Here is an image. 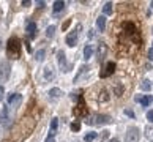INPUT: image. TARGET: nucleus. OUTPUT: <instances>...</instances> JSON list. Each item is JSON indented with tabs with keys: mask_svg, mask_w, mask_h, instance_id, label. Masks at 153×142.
I'll list each match as a JSON object with an SVG mask.
<instances>
[{
	"mask_svg": "<svg viewBox=\"0 0 153 142\" xmlns=\"http://www.w3.org/2000/svg\"><path fill=\"white\" fill-rule=\"evenodd\" d=\"M70 22H71V21H66V22H65V24H63V25H62V28H63V30H65V28H68V25H70Z\"/></svg>",
	"mask_w": 153,
	"mask_h": 142,
	"instance_id": "nucleus-36",
	"label": "nucleus"
},
{
	"mask_svg": "<svg viewBox=\"0 0 153 142\" xmlns=\"http://www.w3.org/2000/svg\"><path fill=\"white\" fill-rule=\"evenodd\" d=\"M87 36H88V38H93V36H95V33H93V30H88V33H87Z\"/></svg>",
	"mask_w": 153,
	"mask_h": 142,
	"instance_id": "nucleus-35",
	"label": "nucleus"
},
{
	"mask_svg": "<svg viewBox=\"0 0 153 142\" xmlns=\"http://www.w3.org/2000/svg\"><path fill=\"white\" fill-rule=\"evenodd\" d=\"M30 5V0H24V2H22V7H29Z\"/></svg>",
	"mask_w": 153,
	"mask_h": 142,
	"instance_id": "nucleus-34",
	"label": "nucleus"
},
{
	"mask_svg": "<svg viewBox=\"0 0 153 142\" xmlns=\"http://www.w3.org/2000/svg\"><path fill=\"white\" fill-rule=\"evenodd\" d=\"M62 96V90L60 88H51L49 90V100L51 101H57Z\"/></svg>",
	"mask_w": 153,
	"mask_h": 142,
	"instance_id": "nucleus-14",
	"label": "nucleus"
},
{
	"mask_svg": "<svg viewBox=\"0 0 153 142\" xmlns=\"http://www.w3.org/2000/svg\"><path fill=\"white\" fill-rule=\"evenodd\" d=\"M109 142H120V141H118V139H111Z\"/></svg>",
	"mask_w": 153,
	"mask_h": 142,
	"instance_id": "nucleus-38",
	"label": "nucleus"
},
{
	"mask_svg": "<svg viewBox=\"0 0 153 142\" xmlns=\"http://www.w3.org/2000/svg\"><path fill=\"white\" fill-rule=\"evenodd\" d=\"M71 129H73V131H79V129H81V123H79V122L71 123Z\"/></svg>",
	"mask_w": 153,
	"mask_h": 142,
	"instance_id": "nucleus-27",
	"label": "nucleus"
},
{
	"mask_svg": "<svg viewBox=\"0 0 153 142\" xmlns=\"http://www.w3.org/2000/svg\"><path fill=\"white\" fill-rule=\"evenodd\" d=\"M77 101H79V104L74 107V115H76V117H82V115H85V114H87L85 103H84L82 95H79V96H77Z\"/></svg>",
	"mask_w": 153,
	"mask_h": 142,
	"instance_id": "nucleus-7",
	"label": "nucleus"
},
{
	"mask_svg": "<svg viewBox=\"0 0 153 142\" xmlns=\"http://www.w3.org/2000/svg\"><path fill=\"white\" fill-rule=\"evenodd\" d=\"M87 71H88V68H87L85 65H84V66H81V70H79V73L76 74V77H74V82H76V81H79V79H81V76L84 74V73H87Z\"/></svg>",
	"mask_w": 153,
	"mask_h": 142,
	"instance_id": "nucleus-24",
	"label": "nucleus"
},
{
	"mask_svg": "<svg viewBox=\"0 0 153 142\" xmlns=\"http://www.w3.org/2000/svg\"><path fill=\"white\" fill-rule=\"evenodd\" d=\"M147 118H149V122H152V123H153V109L147 112Z\"/></svg>",
	"mask_w": 153,
	"mask_h": 142,
	"instance_id": "nucleus-29",
	"label": "nucleus"
},
{
	"mask_svg": "<svg viewBox=\"0 0 153 142\" xmlns=\"http://www.w3.org/2000/svg\"><path fill=\"white\" fill-rule=\"evenodd\" d=\"M11 120V111L10 106H5L2 111H0V125H7Z\"/></svg>",
	"mask_w": 153,
	"mask_h": 142,
	"instance_id": "nucleus-9",
	"label": "nucleus"
},
{
	"mask_svg": "<svg viewBox=\"0 0 153 142\" xmlns=\"http://www.w3.org/2000/svg\"><path fill=\"white\" fill-rule=\"evenodd\" d=\"M79 30H81V24H79L73 32H70V33L66 35V44H68L70 48H74V46H76L77 38H79Z\"/></svg>",
	"mask_w": 153,
	"mask_h": 142,
	"instance_id": "nucleus-5",
	"label": "nucleus"
},
{
	"mask_svg": "<svg viewBox=\"0 0 153 142\" xmlns=\"http://www.w3.org/2000/svg\"><path fill=\"white\" fill-rule=\"evenodd\" d=\"M57 60H59V66H60V70L63 71V73H68L71 70V65L66 62V55L63 51H59L57 52Z\"/></svg>",
	"mask_w": 153,
	"mask_h": 142,
	"instance_id": "nucleus-6",
	"label": "nucleus"
},
{
	"mask_svg": "<svg viewBox=\"0 0 153 142\" xmlns=\"http://www.w3.org/2000/svg\"><path fill=\"white\" fill-rule=\"evenodd\" d=\"M35 30H36V24H35V22H27V28H25V32L27 33H29V36L30 38H33V36H35Z\"/></svg>",
	"mask_w": 153,
	"mask_h": 142,
	"instance_id": "nucleus-15",
	"label": "nucleus"
},
{
	"mask_svg": "<svg viewBox=\"0 0 153 142\" xmlns=\"http://www.w3.org/2000/svg\"><path fill=\"white\" fill-rule=\"evenodd\" d=\"M43 74H44V79H46V81H52V79L55 77V71L51 65H46L43 68Z\"/></svg>",
	"mask_w": 153,
	"mask_h": 142,
	"instance_id": "nucleus-11",
	"label": "nucleus"
},
{
	"mask_svg": "<svg viewBox=\"0 0 153 142\" xmlns=\"http://www.w3.org/2000/svg\"><path fill=\"white\" fill-rule=\"evenodd\" d=\"M44 55H46V51H44V49H39L38 52L35 54L36 62H43V60H44Z\"/></svg>",
	"mask_w": 153,
	"mask_h": 142,
	"instance_id": "nucleus-21",
	"label": "nucleus"
},
{
	"mask_svg": "<svg viewBox=\"0 0 153 142\" xmlns=\"http://www.w3.org/2000/svg\"><path fill=\"white\" fill-rule=\"evenodd\" d=\"M149 59H150V60H153V48L149 51Z\"/></svg>",
	"mask_w": 153,
	"mask_h": 142,
	"instance_id": "nucleus-33",
	"label": "nucleus"
},
{
	"mask_svg": "<svg viewBox=\"0 0 153 142\" xmlns=\"http://www.w3.org/2000/svg\"><path fill=\"white\" fill-rule=\"evenodd\" d=\"M107 138H109V131H107V129H104L103 134H101V141H106Z\"/></svg>",
	"mask_w": 153,
	"mask_h": 142,
	"instance_id": "nucleus-28",
	"label": "nucleus"
},
{
	"mask_svg": "<svg viewBox=\"0 0 153 142\" xmlns=\"http://www.w3.org/2000/svg\"><path fill=\"white\" fill-rule=\"evenodd\" d=\"M125 114H126V115H129V117H134V114H133V111H125Z\"/></svg>",
	"mask_w": 153,
	"mask_h": 142,
	"instance_id": "nucleus-32",
	"label": "nucleus"
},
{
	"mask_svg": "<svg viewBox=\"0 0 153 142\" xmlns=\"http://www.w3.org/2000/svg\"><path fill=\"white\" fill-rule=\"evenodd\" d=\"M106 52H107V46H106L104 43H100L98 51H96V57H98V60H100V62H103V60H104Z\"/></svg>",
	"mask_w": 153,
	"mask_h": 142,
	"instance_id": "nucleus-12",
	"label": "nucleus"
},
{
	"mask_svg": "<svg viewBox=\"0 0 153 142\" xmlns=\"http://www.w3.org/2000/svg\"><path fill=\"white\" fill-rule=\"evenodd\" d=\"M140 88H142V90H145V92H149V90L152 88V82L149 81V79H144V81H142V84H140Z\"/></svg>",
	"mask_w": 153,
	"mask_h": 142,
	"instance_id": "nucleus-20",
	"label": "nucleus"
},
{
	"mask_svg": "<svg viewBox=\"0 0 153 142\" xmlns=\"http://www.w3.org/2000/svg\"><path fill=\"white\" fill-rule=\"evenodd\" d=\"M96 27H98L101 32H104V28H106V16H100V18L96 19Z\"/></svg>",
	"mask_w": 153,
	"mask_h": 142,
	"instance_id": "nucleus-16",
	"label": "nucleus"
},
{
	"mask_svg": "<svg viewBox=\"0 0 153 142\" xmlns=\"http://www.w3.org/2000/svg\"><path fill=\"white\" fill-rule=\"evenodd\" d=\"M111 117L104 115V114H92V115H87L85 123L90 125V126H101V125H107L111 123Z\"/></svg>",
	"mask_w": 153,
	"mask_h": 142,
	"instance_id": "nucleus-2",
	"label": "nucleus"
},
{
	"mask_svg": "<svg viewBox=\"0 0 153 142\" xmlns=\"http://www.w3.org/2000/svg\"><path fill=\"white\" fill-rule=\"evenodd\" d=\"M152 8H153V2H152Z\"/></svg>",
	"mask_w": 153,
	"mask_h": 142,
	"instance_id": "nucleus-39",
	"label": "nucleus"
},
{
	"mask_svg": "<svg viewBox=\"0 0 153 142\" xmlns=\"http://www.w3.org/2000/svg\"><path fill=\"white\" fill-rule=\"evenodd\" d=\"M139 139H140V131L136 126H131L125 134V141L126 142H139Z\"/></svg>",
	"mask_w": 153,
	"mask_h": 142,
	"instance_id": "nucleus-4",
	"label": "nucleus"
},
{
	"mask_svg": "<svg viewBox=\"0 0 153 142\" xmlns=\"http://www.w3.org/2000/svg\"><path fill=\"white\" fill-rule=\"evenodd\" d=\"M54 33H55V27H54V25L48 27V30H46V36H48V38H52V36H54Z\"/></svg>",
	"mask_w": 153,
	"mask_h": 142,
	"instance_id": "nucleus-25",
	"label": "nucleus"
},
{
	"mask_svg": "<svg viewBox=\"0 0 153 142\" xmlns=\"http://www.w3.org/2000/svg\"><path fill=\"white\" fill-rule=\"evenodd\" d=\"M3 95H5V88L2 87V85H0V101L3 100Z\"/></svg>",
	"mask_w": 153,
	"mask_h": 142,
	"instance_id": "nucleus-30",
	"label": "nucleus"
},
{
	"mask_svg": "<svg viewBox=\"0 0 153 142\" xmlns=\"http://www.w3.org/2000/svg\"><path fill=\"white\" fill-rule=\"evenodd\" d=\"M46 142H55V139H54V138H51V136H49V138L46 139Z\"/></svg>",
	"mask_w": 153,
	"mask_h": 142,
	"instance_id": "nucleus-37",
	"label": "nucleus"
},
{
	"mask_svg": "<svg viewBox=\"0 0 153 142\" xmlns=\"http://www.w3.org/2000/svg\"><path fill=\"white\" fill-rule=\"evenodd\" d=\"M92 54H93V46L92 44H87V46L84 48V59L88 60L90 57H92Z\"/></svg>",
	"mask_w": 153,
	"mask_h": 142,
	"instance_id": "nucleus-17",
	"label": "nucleus"
},
{
	"mask_svg": "<svg viewBox=\"0 0 153 142\" xmlns=\"http://www.w3.org/2000/svg\"><path fill=\"white\" fill-rule=\"evenodd\" d=\"M10 73H11V66L8 60H2L0 62V82H7L10 79Z\"/></svg>",
	"mask_w": 153,
	"mask_h": 142,
	"instance_id": "nucleus-3",
	"label": "nucleus"
},
{
	"mask_svg": "<svg viewBox=\"0 0 153 142\" xmlns=\"http://www.w3.org/2000/svg\"><path fill=\"white\" fill-rule=\"evenodd\" d=\"M95 139H96V133H93V131H90V133H87L85 136H84V141L85 142H92Z\"/></svg>",
	"mask_w": 153,
	"mask_h": 142,
	"instance_id": "nucleus-22",
	"label": "nucleus"
},
{
	"mask_svg": "<svg viewBox=\"0 0 153 142\" xmlns=\"http://www.w3.org/2000/svg\"><path fill=\"white\" fill-rule=\"evenodd\" d=\"M114 71H115V63H114V62H109V63L106 65L104 70L100 73V77H103V79L104 77H109L111 74H114Z\"/></svg>",
	"mask_w": 153,
	"mask_h": 142,
	"instance_id": "nucleus-10",
	"label": "nucleus"
},
{
	"mask_svg": "<svg viewBox=\"0 0 153 142\" xmlns=\"http://www.w3.org/2000/svg\"><path fill=\"white\" fill-rule=\"evenodd\" d=\"M21 103H22V95L21 93H11V95H8V106L19 107Z\"/></svg>",
	"mask_w": 153,
	"mask_h": 142,
	"instance_id": "nucleus-8",
	"label": "nucleus"
},
{
	"mask_svg": "<svg viewBox=\"0 0 153 142\" xmlns=\"http://www.w3.org/2000/svg\"><path fill=\"white\" fill-rule=\"evenodd\" d=\"M7 54H8V57H11V59H19L21 57V41H19V38L11 36L8 39Z\"/></svg>",
	"mask_w": 153,
	"mask_h": 142,
	"instance_id": "nucleus-1",
	"label": "nucleus"
},
{
	"mask_svg": "<svg viewBox=\"0 0 153 142\" xmlns=\"http://www.w3.org/2000/svg\"><path fill=\"white\" fill-rule=\"evenodd\" d=\"M103 11H104V14H112V3L111 2H107V3H104V7H103Z\"/></svg>",
	"mask_w": 153,
	"mask_h": 142,
	"instance_id": "nucleus-23",
	"label": "nucleus"
},
{
	"mask_svg": "<svg viewBox=\"0 0 153 142\" xmlns=\"http://www.w3.org/2000/svg\"><path fill=\"white\" fill-rule=\"evenodd\" d=\"M145 134H147V138H149L150 141H153V126H147L145 128Z\"/></svg>",
	"mask_w": 153,
	"mask_h": 142,
	"instance_id": "nucleus-26",
	"label": "nucleus"
},
{
	"mask_svg": "<svg viewBox=\"0 0 153 142\" xmlns=\"http://www.w3.org/2000/svg\"><path fill=\"white\" fill-rule=\"evenodd\" d=\"M54 13H59V11H62L65 8V2L63 0H57V2H54Z\"/></svg>",
	"mask_w": 153,
	"mask_h": 142,
	"instance_id": "nucleus-18",
	"label": "nucleus"
},
{
	"mask_svg": "<svg viewBox=\"0 0 153 142\" xmlns=\"http://www.w3.org/2000/svg\"><path fill=\"white\" fill-rule=\"evenodd\" d=\"M57 128H59V118L54 117L52 120H51V128H49V136L51 138H54V134L57 133Z\"/></svg>",
	"mask_w": 153,
	"mask_h": 142,
	"instance_id": "nucleus-13",
	"label": "nucleus"
},
{
	"mask_svg": "<svg viewBox=\"0 0 153 142\" xmlns=\"http://www.w3.org/2000/svg\"><path fill=\"white\" fill-rule=\"evenodd\" d=\"M36 5H38V8H44V5H46V3H44V2H41V0H39V2H38Z\"/></svg>",
	"mask_w": 153,
	"mask_h": 142,
	"instance_id": "nucleus-31",
	"label": "nucleus"
},
{
	"mask_svg": "<svg viewBox=\"0 0 153 142\" xmlns=\"http://www.w3.org/2000/svg\"><path fill=\"white\" fill-rule=\"evenodd\" d=\"M136 100H137V101H139V103L142 104L144 107H147V106H149V104L152 103V96H142V98H139V96H137Z\"/></svg>",
	"mask_w": 153,
	"mask_h": 142,
	"instance_id": "nucleus-19",
	"label": "nucleus"
}]
</instances>
